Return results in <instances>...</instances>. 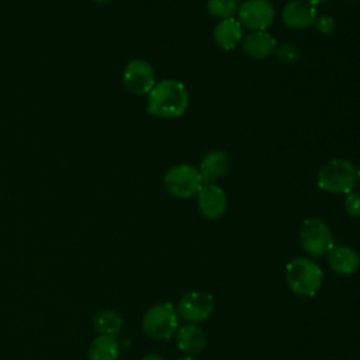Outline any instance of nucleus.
<instances>
[{
	"label": "nucleus",
	"mask_w": 360,
	"mask_h": 360,
	"mask_svg": "<svg viewBox=\"0 0 360 360\" xmlns=\"http://www.w3.org/2000/svg\"><path fill=\"white\" fill-rule=\"evenodd\" d=\"M93 326L98 335L115 338L124 329V319L112 309H100L93 315Z\"/></svg>",
	"instance_id": "17"
},
{
	"label": "nucleus",
	"mask_w": 360,
	"mask_h": 360,
	"mask_svg": "<svg viewBox=\"0 0 360 360\" xmlns=\"http://www.w3.org/2000/svg\"><path fill=\"white\" fill-rule=\"evenodd\" d=\"M202 184L204 180L198 167L190 163L174 165L163 176V186L166 191L180 200L194 197Z\"/></svg>",
	"instance_id": "4"
},
{
	"label": "nucleus",
	"mask_w": 360,
	"mask_h": 360,
	"mask_svg": "<svg viewBox=\"0 0 360 360\" xmlns=\"http://www.w3.org/2000/svg\"><path fill=\"white\" fill-rule=\"evenodd\" d=\"M215 308L214 297L202 290H191L184 292L176 305L180 318L188 323H200L208 319Z\"/></svg>",
	"instance_id": "7"
},
{
	"label": "nucleus",
	"mask_w": 360,
	"mask_h": 360,
	"mask_svg": "<svg viewBox=\"0 0 360 360\" xmlns=\"http://www.w3.org/2000/svg\"><path fill=\"white\" fill-rule=\"evenodd\" d=\"M176 343L180 352L194 356L201 353L207 345V336L204 330L195 323H187L179 326L176 332Z\"/></svg>",
	"instance_id": "14"
},
{
	"label": "nucleus",
	"mask_w": 360,
	"mask_h": 360,
	"mask_svg": "<svg viewBox=\"0 0 360 360\" xmlns=\"http://www.w3.org/2000/svg\"><path fill=\"white\" fill-rule=\"evenodd\" d=\"M305 1H308V3H311L312 6H316V4H321V3H323L325 0H305Z\"/></svg>",
	"instance_id": "24"
},
{
	"label": "nucleus",
	"mask_w": 360,
	"mask_h": 360,
	"mask_svg": "<svg viewBox=\"0 0 360 360\" xmlns=\"http://www.w3.org/2000/svg\"><path fill=\"white\" fill-rule=\"evenodd\" d=\"M316 8L305 0H291L281 11L283 22L292 30H304L314 24L316 18Z\"/></svg>",
	"instance_id": "11"
},
{
	"label": "nucleus",
	"mask_w": 360,
	"mask_h": 360,
	"mask_svg": "<svg viewBox=\"0 0 360 360\" xmlns=\"http://www.w3.org/2000/svg\"><path fill=\"white\" fill-rule=\"evenodd\" d=\"M179 314L172 302H159L142 316V330L152 339L167 340L179 329Z\"/></svg>",
	"instance_id": "5"
},
{
	"label": "nucleus",
	"mask_w": 360,
	"mask_h": 360,
	"mask_svg": "<svg viewBox=\"0 0 360 360\" xmlns=\"http://www.w3.org/2000/svg\"><path fill=\"white\" fill-rule=\"evenodd\" d=\"M122 80L127 90L135 96L148 94L156 83L152 65L143 59L129 60L124 69Z\"/></svg>",
	"instance_id": "9"
},
{
	"label": "nucleus",
	"mask_w": 360,
	"mask_h": 360,
	"mask_svg": "<svg viewBox=\"0 0 360 360\" xmlns=\"http://www.w3.org/2000/svg\"><path fill=\"white\" fill-rule=\"evenodd\" d=\"M322 270L309 257H294L285 266V280L290 290L300 297H314L322 285Z\"/></svg>",
	"instance_id": "2"
},
{
	"label": "nucleus",
	"mask_w": 360,
	"mask_h": 360,
	"mask_svg": "<svg viewBox=\"0 0 360 360\" xmlns=\"http://www.w3.org/2000/svg\"><path fill=\"white\" fill-rule=\"evenodd\" d=\"M242 51L252 59H264L274 53L277 42L267 31H250L242 38Z\"/></svg>",
	"instance_id": "12"
},
{
	"label": "nucleus",
	"mask_w": 360,
	"mask_h": 360,
	"mask_svg": "<svg viewBox=\"0 0 360 360\" xmlns=\"http://www.w3.org/2000/svg\"><path fill=\"white\" fill-rule=\"evenodd\" d=\"M204 183H215L224 177L229 170V156L221 149H212L207 152L198 166Z\"/></svg>",
	"instance_id": "13"
},
{
	"label": "nucleus",
	"mask_w": 360,
	"mask_h": 360,
	"mask_svg": "<svg viewBox=\"0 0 360 360\" xmlns=\"http://www.w3.org/2000/svg\"><path fill=\"white\" fill-rule=\"evenodd\" d=\"M242 30H243V27L235 17L221 20L212 31L214 42L219 48H222L225 51H231L242 41V38H243Z\"/></svg>",
	"instance_id": "16"
},
{
	"label": "nucleus",
	"mask_w": 360,
	"mask_h": 360,
	"mask_svg": "<svg viewBox=\"0 0 360 360\" xmlns=\"http://www.w3.org/2000/svg\"><path fill=\"white\" fill-rule=\"evenodd\" d=\"M343 205H345V211L350 217H360V193L350 191L349 194H346Z\"/></svg>",
	"instance_id": "21"
},
{
	"label": "nucleus",
	"mask_w": 360,
	"mask_h": 360,
	"mask_svg": "<svg viewBox=\"0 0 360 360\" xmlns=\"http://www.w3.org/2000/svg\"><path fill=\"white\" fill-rule=\"evenodd\" d=\"M357 183L360 184V169L357 170Z\"/></svg>",
	"instance_id": "27"
},
{
	"label": "nucleus",
	"mask_w": 360,
	"mask_h": 360,
	"mask_svg": "<svg viewBox=\"0 0 360 360\" xmlns=\"http://www.w3.org/2000/svg\"><path fill=\"white\" fill-rule=\"evenodd\" d=\"M314 25L316 28L318 32L321 34H329L335 30V20L330 15L322 14V15H316Z\"/></svg>",
	"instance_id": "22"
},
{
	"label": "nucleus",
	"mask_w": 360,
	"mask_h": 360,
	"mask_svg": "<svg viewBox=\"0 0 360 360\" xmlns=\"http://www.w3.org/2000/svg\"><path fill=\"white\" fill-rule=\"evenodd\" d=\"M239 4L238 0H207L205 8L211 17L221 21L233 17L238 13Z\"/></svg>",
	"instance_id": "19"
},
{
	"label": "nucleus",
	"mask_w": 360,
	"mask_h": 360,
	"mask_svg": "<svg viewBox=\"0 0 360 360\" xmlns=\"http://www.w3.org/2000/svg\"><path fill=\"white\" fill-rule=\"evenodd\" d=\"M316 183L326 193L349 194L357 183V169L347 159H332L319 169Z\"/></svg>",
	"instance_id": "3"
},
{
	"label": "nucleus",
	"mask_w": 360,
	"mask_h": 360,
	"mask_svg": "<svg viewBox=\"0 0 360 360\" xmlns=\"http://www.w3.org/2000/svg\"><path fill=\"white\" fill-rule=\"evenodd\" d=\"M238 21L250 31H266L274 21L276 10L270 0H245L238 8Z\"/></svg>",
	"instance_id": "8"
},
{
	"label": "nucleus",
	"mask_w": 360,
	"mask_h": 360,
	"mask_svg": "<svg viewBox=\"0 0 360 360\" xmlns=\"http://www.w3.org/2000/svg\"><path fill=\"white\" fill-rule=\"evenodd\" d=\"M96 3H98V4H105V3H108L110 0H94Z\"/></svg>",
	"instance_id": "26"
},
{
	"label": "nucleus",
	"mask_w": 360,
	"mask_h": 360,
	"mask_svg": "<svg viewBox=\"0 0 360 360\" xmlns=\"http://www.w3.org/2000/svg\"><path fill=\"white\" fill-rule=\"evenodd\" d=\"M276 56L283 65H292L300 58V51L294 44L283 42L276 46Z\"/></svg>",
	"instance_id": "20"
},
{
	"label": "nucleus",
	"mask_w": 360,
	"mask_h": 360,
	"mask_svg": "<svg viewBox=\"0 0 360 360\" xmlns=\"http://www.w3.org/2000/svg\"><path fill=\"white\" fill-rule=\"evenodd\" d=\"M328 264L336 274L349 276L359 269L360 256L350 246H346V245L335 246L328 255Z\"/></svg>",
	"instance_id": "15"
},
{
	"label": "nucleus",
	"mask_w": 360,
	"mask_h": 360,
	"mask_svg": "<svg viewBox=\"0 0 360 360\" xmlns=\"http://www.w3.org/2000/svg\"><path fill=\"white\" fill-rule=\"evenodd\" d=\"M141 360H165L160 354H156V353H149L146 356H143Z\"/></svg>",
	"instance_id": "23"
},
{
	"label": "nucleus",
	"mask_w": 360,
	"mask_h": 360,
	"mask_svg": "<svg viewBox=\"0 0 360 360\" xmlns=\"http://www.w3.org/2000/svg\"><path fill=\"white\" fill-rule=\"evenodd\" d=\"M120 353V343L114 336L98 335L93 339L89 347L90 360H117Z\"/></svg>",
	"instance_id": "18"
},
{
	"label": "nucleus",
	"mask_w": 360,
	"mask_h": 360,
	"mask_svg": "<svg viewBox=\"0 0 360 360\" xmlns=\"http://www.w3.org/2000/svg\"><path fill=\"white\" fill-rule=\"evenodd\" d=\"M197 207L204 218L218 219L226 212V194L215 183H204L197 193Z\"/></svg>",
	"instance_id": "10"
},
{
	"label": "nucleus",
	"mask_w": 360,
	"mask_h": 360,
	"mask_svg": "<svg viewBox=\"0 0 360 360\" xmlns=\"http://www.w3.org/2000/svg\"><path fill=\"white\" fill-rule=\"evenodd\" d=\"M188 91L186 86L174 79H163L148 93V112L160 118H177L188 107Z\"/></svg>",
	"instance_id": "1"
},
{
	"label": "nucleus",
	"mask_w": 360,
	"mask_h": 360,
	"mask_svg": "<svg viewBox=\"0 0 360 360\" xmlns=\"http://www.w3.org/2000/svg\"><path fill=\"white\" fill-rule=\"evenodd\" d=\"M300 243L304 252L312 257L329 255L335 248V239L328 224L316 217L307 218L300 229Z\"/></svg>",
	"instance_id": "6"
},
{
	"label": "nucleus",
	"mask_w": 360,
	"mask_h": 360,
	"mask_svg": "<svg viewBox=\"0 0 360 360\" xmlns=\"http://www.w3.org/2000/svg\"><path fill=\"white\" fill-rule=\"evenodd\" d=\"M177 360H195V359L191 357V356H186V357H180V359H177Z\"/></svg>",
	"instance_id": "25"
}]
</instances>
